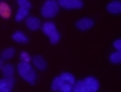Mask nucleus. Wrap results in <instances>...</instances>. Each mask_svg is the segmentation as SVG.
I'll return each instance as SVG.
<instances>
[{"label":"nucleus","mask_w":121,"mask_h":92,"mask_svg":"<svg viewBox=\"0 0 121 92\" xmlns=\"http://www.w3.org/2000/svg\"><path fill=\"white\" fill-rule=\"evenodd\" d=\"M100 83L95 77H86L73 85V92H96Z\"/></svg>","instance_id":"obj_1"},{"label":"nucleus","mask_w":121,"mask_h":92,"mask_svg":"<svg viewBox=\"0 0 121 92\" xmlns=\"http://www.w3.org/2000/svg\"><path fill=\"white\" fill-rule=\"evenodd\" d=\"M18 73L19 76L25 79L29 85H34L35 83V78H37V74L34 72L33 67L30 66L29 63H25V62H19L18 64Z\"/></svg>","instance_id":"obj_2"},{"label":"nucleus","mask_w":121,"mask_h":92,"mask_svg":"<svg viewBox=\"0 0 121 92\" xmlns=\"http://www.w3.org/2000/svg\"><path fill=\"white\" fill-rule=\"evenodd\" d=\"M42 32H43L45 35L49 38V42L52 44H57L59 40V33L56 28V24L53 22H45L43 25H42Z\"/></svg>","instance_id":"obj_3"},{"label":"nucleus","mask_w":121,"mask_h":92,"mask_svg":"<svg viewBox=\"0 0 121 92\" xmlns=\"http://www.w3.org/2000/svg\"><path fill=\"white\" fill-rule=\"evenodd\" d=\"M58 10H59V5L57 3V0H45V3L43 4V6L40 9V13L44 18L51 19L56 17Z\"/></svg>","instance_id":"obj_4"},{"label":"nucleus","mask_w":121,"mask_h":92,"mask_svg":"<svg viewBox=\"0 0 121 92\" xmlns=\"http://www.w3.org/2000/svg\"><path fill=\"white\" fill-rule=\"evenodd\" d=\"M52 91H59V92H72L73 91V85H71L69 82H67L62 76H57L53 79L52 86H51Z\"/></svg>","instance_id":"obj_5"},{"label":"nucleus","mask_w":121,"mask_h":92,"mask_svg":"<svg viewBox=\"0 0 121 92\" xmlns=\"http://www.w3.org/2000/svg\"><path fill=\"white\" fill-rule=\"evenodd\" d=\"M58 5L63 9L72 10V9H81L83 6L82 0H57Z\"/></svg>","instance_id":"obj_6"},{"label":"nucleus","mask_w":121,"mask_h":92,"mask_svg":"<svg viewBox=\"0 0 121 92\" xmlns=\"http://www.w3.org/2000/svg\"><path fill=\"white\" fill-rule=\"evenodd\" d=\"M92 26H93V20L90 18H82V19H79V20L76 22V28L82 30V32L88 30L90 28H92Z\"/></svg>","instance_id":"obj_7"},{"label":"nucleus","mask_w":121,"mask_h":92,"mask_svg":"<svg viewBox=\"0 0 121 92\" xmlns=\"http://www.w3.org/2000/svg\"><path fill=\"white\" fill-rule=\"evenodd\" d=\"M14 78H6L4 77L0 79V92H10L14 87Z\"/></svg>","instance_id":"obj_8"},{"label":"nucleus","mask_w":121,"mask_h":92,"mask_svg":"<svg viewBox=\"0 0 121 92\" xmlns=\"http://www.w3.org/2000/svg\"><path fill=\"white\" fill-rule=\"evenodd\" d=\"M25 24L30 30H38L40 28V20L37 17H26L25 18Z\"/></svg>","instance_id":"obj_9"},{"label":"nucleus","mask_w":121,"mask_h":92,"mask_svg":"<svg viewBox=\"0 0 121 92\" xmlns=\"http://www.w3.org/2000/svg\"><path fill=\"white\" fill-rule=\"evenodd\" d=\"M11 15V8L5 1H0V17L4 19L10 18Z\"/></svg>","instance_id":"obj_10"},{"label":"nucleus","mask_w":121,"mask_h":92,"mask_svg":"<svg viewBox=\"0 0 121 92\" xmlns=\"http://www.w3.org/2000/svg\"><path fill=\"white\" fill-rule=\"evenodd\" d=\"M107 11L111 14H119L121 13V3L119 0H113L107 5Z\"/></svg>","instance_id":"obj_11"},{"label":"nucleus","mask_w":121,"mask_h":92,"mask_svg":"<svg viewBox=\"0 0 121 92\" xmlns=\"http://www.w3.org/2000/svg\"><path fill=\"white\" fill-rule=\"evenodd\" d=\"M32 62L34 63V66L40 71H44L45 68H47V63H45V61L40 56H34L32 58Z\"/></svg>","instance_id":"obj_12"},{"label":"nucleus","mask_w":121,"mask_h":92,"mask_svg":"<svg viewBox=\"0 0 121 92\" xmlns=\"http://www.w3.org/2000/svg\"><path fill=\"white\" fill-rule=\"evenodd\" d=\"M11 38H13V40L17 42V43H20V44H26L28 43V37L22 32H15L13 35H11Z\"/></svg>","instance_id":"obj_13"},{"label":"nucleus","mask_w":121,"mask_h":92,"mask_svg":"<svg viewBox=\"0 0 121 92\" xmlns=\"http://www.w3.org/2000/svg\"><path fill=\"white\" fill-rule=\"evenodd\" d=\"M1 73L4 74V77H6V78H13V76H14V67L11 66V64L1 66Z\"/></svg>","instance_id":"obj_14"},{"label":"nucleus","mask_w":121,"mask_h":92,"mask_svg":"<svg viewBox=\"0 0 121 92\" xmlns=\"http://www.w3.org/2000/svg\"><path fill=\"white\" fill-rule=\"evenodd\" d=\"M29 14V9H25V8H19L17 11V15H15V22H20L23 19H25Z\"/></svg>","instance_id":"obj_15"},{"label":"nucleus","mask_w":121,"mask_h":92,"mask_svg":"<svg viewBox=\"0 0 121 92\" xmlns=\"http://www.w3.org/2000/svg\"><path fill=\"white\" fill-rule=\"evenodd\" d=\"M14 54H15V49L14 48H6L1 52V59L8 61V59H10Z\"/></svg>","instance_id":"obj_16"},{"label":"nucleus","mask_w":121,"mask_h":92,"mask_svg":"<svg viewBox=\"0 0 121 92\" xmlns=\"http://www.w3.org/2000/svg\"><path fill=\"white\" fill-rule=\"evenodd\" d=\"M110 62L113 63V64L121 63V51H117V52L111 53V56H110Z\"/></svg>","instance_id":"obj_17"},{"label":"nucleus","mask_w":121,"mask_h":92,"mask_svg":"<svg viewBox=\"0 0 121 92\" xmlns=\"http://www.w3.org/2000/svg\"><path fill=\"white\" fill-rule=\"evenodd\" d=\"M60 76H62V77H63L64 79H66L67 82H69L71 85H74V83H76V79H74V77H73V76H72L71 73H68V72H63V73L60 74Z\"/></svg>","instance_id":"obj_18"},{"label":"nucleus","mask_w":121,"mask_h":92,"mask_svg":"<svg viewBox=\"0 0 121 92\" xmlns=\"http://www.w3.org/2000/svg\"><path fill=\"white\" fill-rule=\"evenodd\" d=\"M19 8H25V9H30L32 8V4H30L28 0H17Z\"/></svg>","instance_id":"obj_19"},{"label":"nucleus","mask_w":121,"mask_h":92,"mask_svg":"<svg viewBox=\"0 0 121 92\" xmlns=\"http://www.w3.org/2000/svg\"><path fill=\"white\" fill-rule=\"evenodd\" d=\"M20 62H25V63H29L30 62V57L26 52H22L20 53Z\"/></svg>","instance_id":"obj_20"},{"label":"nucleus","mask_w":121,"mask_h":92,"mask_svg":"<svg viewBox=\"0 0 121 92\" xmlns=\"http://www.w3.org/2000/svg\"><path fill=\"white\" fill-rule=\"evenodd\" d=\"M113 47H115L116 51H121V39H116L113 42Z\"/></svg>","instance_id":"obj_21"},{"label":"nucleus","mask_w":121,"mask_h":92,"mask_svg":"<svg viewBox=\"0 0 121 92\" xmlns=\"http://www.w3.org/2000/svg\"><path fill=\"white\" fill-rule=\"evenodd\" d=\"M3 66V59H0V67Z\"/></svg>","instance_id":"obj_22"}]
</instances>
